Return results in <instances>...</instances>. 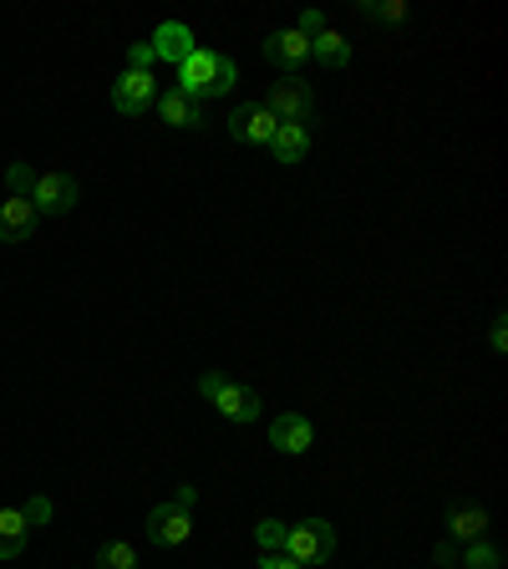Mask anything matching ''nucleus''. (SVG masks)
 Masks as SVG:
<instances>
[{"label":"nucleus","instance_id":"f257e3e1","mask_svg":"<svg viewBox=\"0 0 508 569\" xmlns=\"http://www.w3.org/2000/svg\"><path fill=\"white\" fill-rule=\"evenodd\" d=\"M235 82H239V67L229 57H219V51H203V47H193L189 57L178 61V92L183 97H225V92H235Z\"/></svg>","mask_w":508,"mask_h":569},{"label":"nucleus","instance_id":"f03ea898","mask_svg":"<svg viewBox=\"0 0 508 569\" xmlns=\"http://www.w3.org/2000/svg\"><path fill=\"white\" fill-rule=\"evenodd\" d=\"M285 555L296 559L300 569L310 565H326V559L336 555V529L326 519H300L285 529Z\"/></svg>","mask_w":508,"mask_h":569},{"label":"nucleus","instance_id":"7ed1b4c3","mask_svg":"<svg viewBox=\"0 0 508 569\" xmlns=\"http://www.w3.org/2000/svg\"><path fill=\"white\" fill-rule=\"evenodd\" d=\"M199 391L209 397L213 407H219V412L229 417V422H255V417H260V397H255L249 387H235V381L219 377V371H203V377H199Z\"/></svg>","mask_w":508,"mask_h":569},{"label":"nucleus","instance_id":"20e7f679","mask_svg":"<svg viewBox=\"0 0 508 569\" xmlns=\"http://www.w3.org/2000/svg\"><path fill=\"white\" fill-rule=\"evenodd\" d=\"M260 107L275 122H300V128H306L310 112H316V92H310L300 77H280V82H270V97H265Z\"/></svg>","mask_w":508,"mask_h":569},{"label":"nucleus","instance_id":"39448f33","mask_svg":"<svg viewBox=\"0 0 508 569\" xmlns=\"http://www.w3.org/2000/svg\"><path fill=\"white\" fill-rule=\"evenodd\" d=\"M112 107H118L122 118H142V112H153L158 107L153 71H122L118 82H112Z\"/></svg>","mask_w":508,"mask_h":569},{"label":"nucleus","instance_id":"423d86ee","mask_svg":"<svg viewBox=\"0 0 508 569\" xmlns=\"http://www.w3.org/2000/svg\"><path fill=\"white\" fill-rule=\"evenodd\" d=\"M189 533H193V519L183 503H153V513H148V539L163 549H178V545H189Z\"/></svg>","mask_w":508,"mask_h":569},{"label":"nucleus","instance_id":"0eeeda50","mask_svg":"<svg viewBox=\"0 0 508 569\" xmlns=\"http://www.w3.org/2000/svg\"><path fill=\"white\" fill-rule=\"evenodd\" d=\"M77 178L71 173H41L36 178V189H31V203H36V213H71L77 209Z\"/></svg>","mask_w":508,"mask_h":569},{"label":"nucleus","instance_id":"6e6552de","mask_svg":"<svg viewBox=\"0 0 508 569\" xmlns=\"http://www.w3.org/2000/svg\"><path fill=\"white\" fill-rule=\"evenodd\" d=\"M265 61H270V67H280L285 77H296V71L310 61V41L296 31V26H290V31H275L270 41H265Z\"/></svg>","mask_w":508,"mask_h":569},{"label":"nucleus","instance_id":"1a4fd4ad","mask_svg":"<svg viewBox=\"0 0 508 569\" xmlns=\"http://www.w3.org/2000/svg\"><path fill=\"white\" fill-rule=\"evenodd\" d=\"M270 448L290 452V458L310 452V448H316V427H310V417H300V412H280V417H275V427H270Z\"/></svg>","mask_w":508,"mask_h":569},{"label":"nucleus","instance_id":"9d476101","mask_svg":"<svg viewBox=\"0 0 508 569\" xmlns=\"http://www.w3.org/2000/svg\"><path fill=\"white\" fill-rule=\"evenodd\" d=\"M275 128H280V122H275L260 102H239L235 118H229V138H239V142H265V148H270Z\"/></svg>","mask_w":508,"mask_h":569},{"label":"nucleus","instance_id":"9b49d317","mask_svg":"<svg viewBox=\"0 0 508 569\" xmlns=\"http://www.w3.org/2000/svg\"><path fill=\"white\" fill-rule=\"evenodd\" d=\"M36 219H41V213H36L31 199H6L0 203V239H6V244H26Z\"/></svg>","mask_w":508,"mask_h":569},{"label":"nucleus","instance_id":"f8f14e48","mask_svg":"<svg viewBox=\"0 0 508 569\" xmlns=\"http://www.w3.org/2000/svg\"><path fill=\"white\" fill-rule=\"evenodd\" d=\"M148 47H153L158 61H173V67H178V61L193 51V31H189L183 21H163V26L153 31V41H148Z\"/></svg>","mask_w":508,"mask_h":569},{"label":"nucleus","instance_id":"ddd939ff","mask_svg":"<svg viewBox=\"0 0 508 569\" xmlns=\"http://www.w3.org/2000/svg\"><path fill=\"white\" fill-rule=\"evenodd\" d=\"M158 122H168V128H199L203 112L193 97H183L173 87V92H158Z\"/></svg>","mask_w":508,"mask_h":569},{"label":"nucleus","instance_id":"4468645a","mask_svg":"<svg viewBox=\"0 0 508 569\" xmlns=\"http://www.w3.org/2000/svg\"><path fill=\"white\" fill-rule=\"evenodd\" d=\"M275 148V163H300V158L310 153V128H300V122H280L270 138Z\"/></svg>","mask_w":508,"mask_h":569},{"label":"nucleus","instance_id":"2eb2a0df","mask_svg":"<svg viewBox=\"0 0 508 569\" xmlns=\"http://www.w3.org/2000/svg\"><path fill=\"white\" fill-rule=\"evenodd\" d=\"M448 533L458 545H474V539L488 533V513L478 503H458V509H448Z\"/></svg>","mask_w":508,"mask_h":569},{"label":"nucleus","instance_id":"dca6fc26","mask_svg":"<svg viewBox=\"0 0 508 569\" xmlns=\"http://www.w3.org/2000/svg\"><path fill=\"white\" fill-rule=\"evenodd\" d=\"M31 539V519L21 509H0V559H16Z\"/></svg>","mask_w":508,"mask_h":569},{"label":"nucleus","instance_id":"f3484780","mask_svg":"<svg viewBox=\"0 0 508 569\" xmlns=\"http://www.w3.org/2000/svg\"><path fill=\"white\" fill-rule=\"evenodd\" d=\"M310 57L320 61V67H331V71H341L346 61H351V47H346V36H336V31H320L316 41H310Z\"/></svg>","mask_w":508,"mask_h":569},{"label":"nucleus","instance_id":"a211bd4d","mask_svg":"<svg viewBox=\"0 0 508 569\" xmlns=\"http://www.w3.org/2000/svg\"><path fill=\"white\" fill-rule=\"evenodd\" d=\"M92 569H138V549L122 545V539H107V545L97 549Z\"/></svg>","mask_w":508,"mask_h":569},{"label":"nucleus","instance_id":"6ab92c4d","mask_svg":"<svg viewBox=\"0 0 508 569\" xmlns=\"http://www.w3.org/2000/svg\"><path fill=\"white\" fill-rule=\"evenodd\" d=\"M462 569H504V555L488 539H474V545L462 549Z\"/></svg>","mask_w":508,"mask_h":569},{"label":"nucleus","instance_id":"aec40b11","mask_svg":"<svg viewBox=\"0 0 508 569\" xmlns=\"http://www.w3.org/2000/svg\"><path fill=\"white\" fill-rule=\"evenodd\" d=\"M285 529H290V523H280V519H260V523H255V539H260L265 555H285Z\"/></svg>","mask_w":508,"mask_h":569},{"label":"nucleus","instance_id":"412c9836","mask_svg":"<svg viewBox=\"0 0 508 569\" xmlns=\"http://www.w3.org/2000/svg\"><path fill=\"white\" fill-rule=\"evenodd\" d=\"M361 16H371V21H407V0H387V6L361 0Z\"/></svg>","mask_w":508,"mask_h":569},{"label":"nucleus","instance_id":"4be33fe9","mask_svg":"<svg viewBox=\"0 0 508 569\" xmlns=\"http://www.w3.org/2000/svg\"><path fill=\"white\" fill-rule=\"evenodd\" d=\"M6 183H11V199H31L36 189V173L26 163H11V173H6Z\"/></svg>","mask_w":508,"mask_h":569},{"label":"nucleus","instance_id":"5701e85b","mask_svg":"<svg viewBox=\"0 0 508 569\" xmlns=\"http://www.w3.org/2000/svg\"><path fill=\"white\" fill-rule=\"evenodd\" d=\"M153 47H148V41H138V47L128 51V71H153Z\"/></svg>","mask_w":508,"mask_h":569},{"label":"nucleus","instance_id":"b1692460","mask_svg":"<svg viewBox=\"0 0 508 569\" xmlns=\"http://www.w3.org/2000/svg\"><path fill=\"white\" fill-rule=\"evenodd\" d=\"M296 31L306 36V41H316V36H320V31H331V26H326V16H320V11H306V16H300Z\"/></svg>","mask_w":508,"mask_h":569},{"label":"nucleus","instance_id":"393cba45","mask_svg":"<svg viewBox=\"0 0 508 569\" xmlns=\"http://www.w3.org/2000/svg\"><path fill=\"white\" fill-rule=\"evenodd\" d=\"M21 513H26L31 523H47V519H51V503H47V498H31V503H21Z\"/></svg>","mask_w":508,"mask_h":569},{"label":"nucleus","instance_id":"a878e982","mask_svg":"<svg viewBox=\"0 0 508 569\" xmlns=\"http://www.w3.org/2000/svg\"><path fill=\"white\" fill-rule=\"evenodd\" d=\"M260 569H300V565H296L290 555H265V559H260Z\"/></svg>","mask_w":508,"mask_h":569},{"label":"nucleus","instance_id":"bb28decb","mask_svg":"<svg viewBox=\"0 0 508 569\" xmlns=\"http://www.w3.org/2000/svg\"><path fill=\"white\" fill-rule=\"evenodd\" d=\"M173 503H183V509H193V503H199V493H193V483H183V488H178V493H173Z\"/></svg>","mask_w":508,"mask_h":569},{"label":"nucleus","instance_id":"cd10ccee","mask_svg":"<svg viewBox=\"0 0 508 569\" xmlns=\"http://www.w3.org/2000/svg\"><path fill=\"white\" fill-rule=\"evenodd\" d=\"M432 559H438V565H452V559H458V545H438L432 549Z\"/></svg>","mask_w":508,"mask_h":569},{"label":"nucleus","instance_id":"c85d7f7f","mask_svg":"<svg viewBox=\"0 0 508 569\" xmlns=\"http://www.w3.org/2000/svg\"><path fill=\"white\" fill-rule=\"evenodd\" d=\"M504 346H508V331H504V316H498L494 320V351H504Z\"/></svg>","mask_w":508,"mask_h":569}]
</instances>
